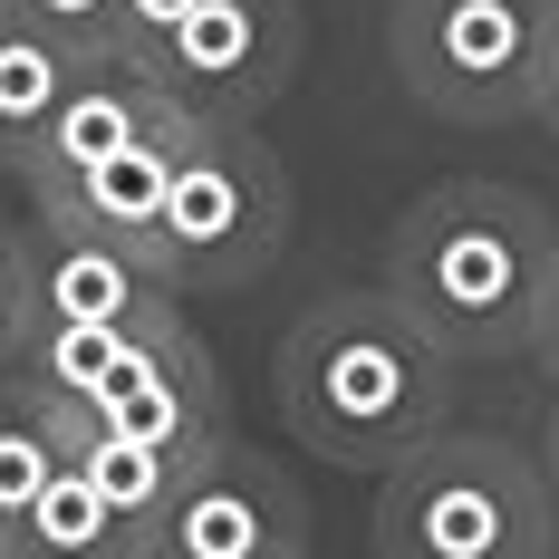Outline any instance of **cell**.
Wrapping results in <instances>:
<instances>
[{
	"mask_svg": "<svg viewBox=\"0 0 559 559\" xmlns=\"http://www.w3.org/2000/svg\"><path fill=\"white\" fill-rule=\"evenodd\" d=\"M453 367L463 357L395 289H329L280 337V415L319 463L386 483L453 435Z\"/></svg>",
	"mask_w": 559,
	"mask_h": 559,
	"instance_id": "cell-1",
	"label": "cell"
},
{
	"mask_svg": "<svg viewBox=\"0 0 559 559\" xmlns=\"http://www.w3.org/2000/svg\"><path fill=\"white\" fill-rule=\"evenodd\" d=\"M559 271V223L521 193V183H435L405 203L386 241V280L453 357H521L540 329V299Z\"/></svg>",
	"mask_w": 559,
	"mask_h": 559,
	"instance_id": "cell-2",
	"label": "cell"
},
{
	"mask_svg": "<svg viewBox=\"0 0 559 559\" xmlns=\"http://www.w3.org/2000/svg\"><path fill=\"white\" fill-rule=\"evenodd\" d=\"M559 492L502 435H435L377 483V559H550Z\"/></svg>",
	"mask_w": 559,
	"mask_h": 559,
	"instance_id": "cell-3",
	"label": "cell"
},
{
	"mask_svg": "<svg viewBox=\"0 0 559 559\" xmlns=\"http://www.w3.org/2000/svg\"><path fill=\"white\" fill-rule=\"evenodd\" d=\"M280 241H289V174H280V155L251 126H203L193 116V135L174 155V203L155 223V241H145L165 289L174 299L251 289L280 261Z\"/></svg>",
	"mask_w": 559,
	"mask_h": 559,
	"instance_id": "cell-4",
	"label": "cell"
},
{
	"mask_svg": "<svg viewBox=\"0 0 559 559\" xmlns=\"http://www.w3.org/2000/svg\"><path fill=\"white\" fill-rule=\"evenodd\" d=\"M559 0H395L386 49L425 116L453 126H511L540 97Z\"/></svg>",
	"mask_w": 559,
	"mask_h": 559,
	"instance_id": "cell-5",
	"label": "cell"
},
{
	"mask_svg": "<svg viewBox=\"0 0 559 559\" xmlns=\"http://www.w3.org/2000/svg\"><path fill=\"white\" fill-rule=\"evenodd\" d=\"M299 49H309L299 0H203L165 49L135 58V68H155L183 116H203V126H251V116L299 78Z\"/></svg>",
	"mask_w": 559,
	"mask_h": 559,
	"instance_id": "cell-6",
	"label": "cell"
},
{
	"mask_svg": "<svg viewBox=\"0 0 559 559\" xmlns=\"http://www.w3.org/2000/svg\"><path fill=\"white\" fill-rule=\"evenodd\" d=\"M155 559H309V502L289 492L280 463L223 435L193 453L165 531H155Z\"/></svg>",
	"mask_w": 559,
	"mask_h": 559,
	"instance_id": "cell-7",
	"label": "cell"
},
{
	"mask_svg": "<svg viewBox=\"0 0 559 559\" xmlns=\"http://www.w3.org/2000/svg\"><path fill=\"white\" fill-rule=\"evenodd\" d=\"M39 415H49V405H39ZM49 425H58V444H87V435H126V444L203 453V444H223V435H231V395H223V367H213V347L183 329L165 357L135 377V386L97 395V405H58Z\"/></svg>",
	"mask_w": 559,
	"mask_h": 559,
	"instance_id": "cell-8",
	"label": "cell"
},
{
	"mask_svg": "<svg viewBox=\"0 0 559 559\" xmlns=\"http://www.w3.org/2000/svg\"><path fill=\"white\" fill-rule=\"evenodd\" d=\"M155 309H183V299L165 289L145 241L29 223V329H97V319H155Z\"/></svg>",
	"mask_w": 559,
	"mask_h": 559,
	"instance_id": "cell-9",
	"label": "cell"
},
{
	"mask_svg": "<svg viewBox=\"0 0 559 559\" xmlns=\"http://www.w3.org/2000/svg\"><path fill=\"white\" fill-rule=\"evenodd\" d=\"M193 116L174 107V87L155 78V68H135V58H87L78 68V87H68V107H58L49 145H39V165L20 174V183H58V174H87L107 165V155H126V145H155V135H183Z\"/></svg>",
	"mask_w": 559,
	"mask_h": 559,
	"instance_id": "cell-10",
	"label": "cell"
},
{
	"mask_svg": "<svg viewBox=\"0 0 559 559\" xmlns=\"http://www.w3.org/2000/svg\"><path fill=\"white\" fill-rule=\"evenodd\" d=\"M183 337V309H155V319H97V329H29L20 357H10V386L29 405H97V395L135 386L155 357Z\"/></svg>",
	"mask_w": 559,
	"mask_h": 559,
	"instance_id": "cell-11",
	"label": "cell"
},
{
	"mask_svg": "<svg viewBox=\"0 0 559 559\" xmlns=\"http://www.w3.org/2000/svg\"><path fill=\"white\" fill-rule=\"evenodd\" d=\"M183 135H155V145H126V155H107V165H87V174L29 183V213L39 223H68V231H107V241H155V223H165V203H174Z\"/></svg>",
	"mask_w": 559,
	"mask_h": 559,
	"instance_id": "cell-12",
	"label": "cell"
},
{
	"mask_svg": "<svg viewBox=\"0 0 559 559\" xmlns=\"http://www.w3.org/2000/svg\"><path fill=\"white\" fill-rule=\"evenodd\" d=\"M78 68H87V49H68V39L39 29L20 0H0V174L39 165V145H49V126H58V107H68V87H78Z\"/></svg>",
	"mask_w": 559,
	"mask_h": 559,
	"instance_id": "cell-13",
	"label": "cell"
},
{
	"mask_svg": "<svg viewBox=\"0 0 559 559\" xmlns=\"http://www.w3.org/2000/svg\"><path fill=\"white\" fill-rule=\"evenodd\" d=\"M0 559H145V540H135V521L68 463L49 492H39V511L10 531V550H0Z\"/></svg>",
	"mask_w": 559,
	"mask_h": 559,
	"instance_id": "cell-14",
	"label": "cell"
},
{
	"mask_svg": "<svg viewBox=\"0 0 559 559\" xmlns=\"http://www.w3.org/2000/svg\"><path fill=\"white\" fill-rule=\"evenodd\" d=\"M68 463L135 521V540H145V559H155V531H165V511H174V492H183V473H193V453L126 444V435H87V444H68Z\"/></svg>",
	"mask_w": 559,
	"mask_h": 559,
	"instance_id": "cell-15",
	"label": "cell"
},
{
	"mask_svg": "<svg viewBox=\"0 0 559 559\" xmlns=\"http://www.w3.org/2000/svg\"><path fill=\"white\" fill-rule=\"evenodd\" d=\"M58 473H68V444H58V425L29 405V395L0 377V550H10V531L39 511Z\"/></svg>",
	"mask_w": 559,
	"mask_h": 559,
	"instance_id": "cell-16",
	"label": "cell"
},
{
	"mask_svg": "<svg viewBox=\"0 0 559 559\" xmlns=\"http://www.w3.org/2000/svg\"><path fill=\"white\" fill-rule=\"evenodd\" d=\"M20 337H29V231L0 223V377L20 357Z\"/></svg>",
	"mask_w": 559,
	"mask_h": 559,
	"instance_id": "cell-17",
	"label": "cell"
},
{
	"mask_svg": "<svg viewBox=\"0 0 559 559\" xmlns=\"http://www.w3.org/2000/svg\"><path fill=\"white\" fill-rule=\"evenodd\" d=\"M193 10H203V0H116V39H107V49L116 58H155Z\"/></svg>",
	"mask_w": 559,
	"mask_h": 559,
	"instance_id": "cell-18",
	"label": "cell"
},
{
	"mask_svg": "<svg viewBox=\"0 0 559 559\" xmlns=\"http://www.w3.org/2000/svg\"><path fill=\"white\" fill-rule=\"evenodd\" d=\"M20 10H29L39 29H58L68 49H87V58L116 39V0H20Z\"/></svg>",
	"mask_w": 559,
	"mask_h": 559,
	"instance_id": "cell-19",
	"label": "cell"
},
{
	"mask_svg": "<svg viewBox=\"0 0 559 559\" xmlns=\"http://www.w3.org/2000/svg\"><path fill=\"white\" fill-rule=\"evenodd\" d=\"M531 367L559 386V271H550V299H540V329H531Z\"/></svg>",
	"mask_w": 559,
	"mask_h": 559,
	"instance_id": "cell-20",
	"label": "cell"
},
{
	"mask_svg": "<svg viewBox=\"0 0 559 559\" xmlns=\"http://www.w3.org/2000/svg\"><path fill=\"white\" fill-rule=\"evenodd\" d=\"M531 116L559 135V20H550V58H540V97H531Z\"/></svg>",
	"mask_w": 559,
	"mask_h": 559,
	"instance_id": "cell-21",
	"label": "cell"
},
{
	"mask_svg": "<svg viewBox=\"0 0 559 559\" xmlns=\"http://www.w3.org/2000/svg\"><path fill=\"white\" fill-rule=\"evenodd\" d=\"M540 473H550V492H559V405H550V435H540Z\"/></svg>",
	"mask_w": 559,
	"mask_h": 559,
	"instance_id": "cell-22",
	"label": "cell"
}]
</instances>
